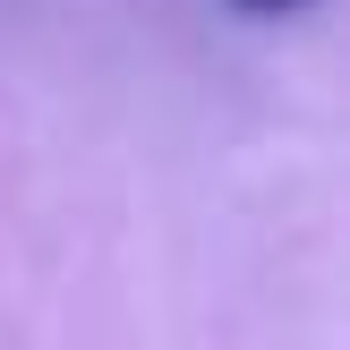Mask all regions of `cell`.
I'll return each instance as SVG.
<instances>
[{
  "mask_svg": "<svg viewBox=\"0 0 350 350\" xmlns=\"http://www.w3.org/2000/svg\"><path fill=\"white\" fill-rule=\"evenodd\" d=\"M231 9H248V17H291V9H308V0H231Z\"/></svg>",
  "mask_w": 350,
  "mask_h": 350,
  "instance_id": "1",
  "label": "cell"
}]
</instances>
